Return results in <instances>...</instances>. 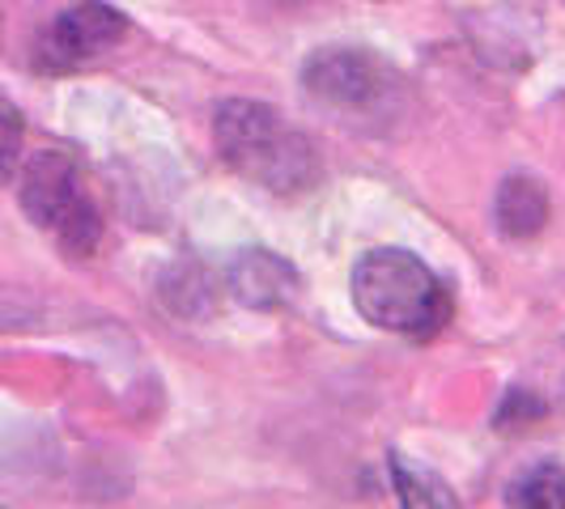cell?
Wrapping results in <instances>:
<instances>
[{"mask_svg": "<svg viewBox=\"0 0 565 509\" xmlns=\"http://www.w3.org/2000/svg\"><path fill=\"white\" fill-rule=\"evenodd\" d=\"M213 141L230 170H238L243 178L277 196L307 192L319 178L315 144L302 132L285 128L281 115L264 102H247V98L222 102L213 119Z\"/></svg>", "mask_w": 565, "mask_h": 509, "instance_id": "obj_1", "label": "cell"}, {"mask_svg": "<svg viewBox=\"0 0 565 509\" xmlns=\"http://www.w3.org/2000/svg\"><path fill=\"white\" fill-rule=\"evenodd\" d=\"M353 306L379 332L422 339L451 318V293L413 251L379 247L353 268Z\"/></svg>", "mask_w": 565, "mask_h": 509, "instance_id": "obj_2", "label": "cell"}, {"mask_svg": "<svg viewBox=\"0 0 565 509\" xmlns=\"http://www.w3.org/2000/svg\"><path fill=\"white\" fill-rule=\"evenodd\" d=\"M22 213L39 229L56 234L64 254L85 259L98 251L103 238V217L94 208V199L82 192V170L68 153L60 149H43L34 153L22 170Z\"/></svg>", "mask_w": 565, "mask_h": 509, "instance_id": "obj_3", "label": "cell"}, {"mask_svg": "<svg viewBox=\"0 0 565 509\" xmlns=\"http://www.w3.org/2000/svg\"><path fill=\"white\" fill-rule=\"evenodd\" d=\"M302 85L319 107L332 111H370L392 94V68L370 52L353 47H332V52H315L302 64Z\"/></svg>", "mask_w": 565, "mask_h": 509, "instance_id": "obj_4", "label": "cell"}, {"mask_svg": "<svg viewBox=\"0 0 565 509\" xmlns=\"http://www.w3.org/2000/svg\"><path fill=\"white\" fill-rule=\"evenodd\" d=\"M119 39H124V18L111 4L77 0L73 9L56 13L47 30L39 34V64L52 73H64V68H77L85 59L111 52Z\"/></svg>", "mask_w": 565, "mask_h": 509, "instance_id": "obj_5", "label": "cell"}, {"mask_svg": "<svg viewBox=\"0 0 565 509\" xmlns=\"http://www.w3.org/2000/svg\"><path fill=\"white\" fill-rule=\"evenodd\" d=\"M226 284L230 297L243 302L247 311H285V306H294V297L302 289V277L277 251L247 247V251H238L230 259Z\"/></svg>", "mask_w": 565, "mask_h": 509, "instance_id": "obj_6", "label": "cell"}, {"mask_svg": "<svg viewBox=\"0 0 565 509\" xmlns=\"http://www.w3.org/2000/svg\"><path fill=\"white\" fill-rule=\"evenodd\" d=\"M493 221L507 238H536L548 221V192L532 174H507L498 199H493Z\"/></svg>", "mask_w": 565, "mask_h": 509, "instance_id": "obj_7", "label": "cell"}, {"mask_svg": "<svg viewBox=\"0 0 565 509\" xmlns=\"http://www.w3.org/2000/svg\"><path fill=\"white\" fill-rule=\"evenodd\" d=\"M392 480H396V497L404 509H459L451 484L434 472L413 467L404 454H392Z\"/></svg>", "mask_w": 565, "mask_h": 509, "instance_id": "obj_8", "label": "cell"}, {"mask_svg": "<svg viewBox=\"0 0 565 509\" xmlns=\"http://www.w3.org/2000/svg\"><path fill=\"white\" fill-rule=\"evenodd\" d=\"M507 509H565V467L536 463L507 488Z\"/></svg>", "mask_w": 565, "mask_h": 509, "instance_id": "obj_9", "label": "cell"}, {"mask_svg": "<svg viewBox=\"0 0 565 509\" xmlns=\"http://www.w3.org/2000/svg\"><path fill=\"white\" fill-rule=\"evenodd\" d=\"M162 302L179 318H200L213 311V281L200 263H179L162 277Z\"/></svg>", "mask_w": 565, "mask_h": 509, "instance_id": "obj_10", "label": "cell"}, {"mask_svg": "<svg viewBox=\"0 0 565 509\" xmlns=\"http://www.w3.org/2000/svg\"><path fill=\"white\" fill-rule=\"evenodd\" d=\"M544 416H548V403L540 396H532V391H523V387H514V391H507L502 408L493 412V429L498 433H519L527 424H540Z\"/></svg>", "mask_w": 565, "mask_h": 509, "instance_id": "obj_11", "label": "cell"}, {"mask_svg": "<svg viewBox=\"0 0 565 509\" xmlns=\"http://www.w3.org/2000/svg\"><path fill=\"white\" fill-rule=\"evenodd\" d=\"M22 141H26V132H22V119L13 111H0V187L18 174L22 166Z\"/></svg>", "mask_w": 565, "mask_h": 509, "instance_id": "obj_12", "label": "cell"}]
</instances>
